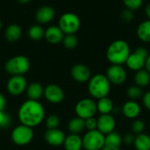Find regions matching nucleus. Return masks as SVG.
<instances>
[{"instance_id":"nucleus-7","label":"nucleus","mask_w":150,"mask_h":150,"mask_svg":"<svg viewBox=\"0 0 150 150\" xmlns=\"http://www.w3.org/2000/svg\"><path fill=\"white\" fill-rule=\"evenodd\" d=\"M148 55L149 52L144 47H138L134 49V52L130 53L126 64L128 69L136 72L140 69H144Z\"/></svg>"},{"instance_id":"nucleus-15","label":"nucleus","mask_w":150,"mask_h":150,"mask_svg":"<svg viewBox=\"0 0 150 150\" xmlns=\"http://www.w3.org/2000/svg\"><path fill=\"white\" fill-rule=\"evenodd\" d=\"M65 134L63 131L58 128L54 129H47L44 134V138L46 142L53 147H59L63 145L65 140Z\"/></svg>"},{"instance_id":"nucleus-12","label":"nucleus","mask_w":150,"mask_h":150,"mask_svg":"<svg viewBox=\"0 0 150 150\" xmlns=\"http://www.w3.org/2000/svg\"><path fill=\"white\" fill-rule=\"evenodd\" d=\"M46 100L51 104H60L64 100V91L57 84L51 83L44 88V96Z\"/></svg>"},{"instance_id":"nucleus-34","label":"nucleus","mask_w":150,"mask_h":150,"mask_svg":"<svg viewBox=\"0 0 150 150\" xmlns=\"http://www.w3.org/2000/svg\"><path fill=\"white\" fill-rule=\"evenodd\" d=\"M11 125V118L8 113L4 111H0V128H6Z\"/></svg>"},{"instance_id":"nucleus-2","label":"nucleus","mask_w":150,"mask_h":150,"mask_svg":"<svg viewBox=\"0 0 150 150\" xmlns=\"http://www.w3.org/2000/svg\"><path fill=\"white\" fill-rule=\"evenodd\" d=\"M131 53L129 44L124 40L112 41L106 50V58L111 64L123 65Z\"/></svg>"},{"instance_id":"nucleus-43","label":"nucleus","mask_w":150,"mask_h":150,"mask_svg":"<svg viewBox=\"0 0 150 150\" xmlns=\"http://www.w3.org/2000/svg\"><path fill=\"white\" fill-rule=\"evenodd\" d=\"M20 4H27L29 2H31L32 0H18Z\"/></svg>"},{"instance_id":"nucleus-16","label":"nucleus","mask_w":150,"mask_h":150,"mask_svg":"<svg viewBox=\"0 0 150 150\" xmlns=\"http://www.w3.org/2000/svg\"><path fill=\"white\" fill-rule=\"evenodd\" d=\"M121 110H122L123 115L126 118L130 119V120H135L140 115L142 109H141V105L136 101L129 100V101H127L123 105Z\"/></svg>"},{"instance_id":"nucleus-19","label":"nucleus","mask_w":150,"mask_h":150,"mask_svg":"<svg viewBox=\"0 0 150 150\" xmlns=\"http://www.w3.org/2000/svg\"><path fill=\"white\" fill-rule=\"evenodd\" d=\"M25 93L28 99L39 101L44 96V87L41 83L38 82H33L27 85Z\"/></svg>"},{"instance_id":"nucleus-21","label":"nucleus","mask_w":150,"mask_h":150,"mask_svg":"<svg viewBox=\"0 0 150 150\" xmlns=\"http://www.w3.org/2000/svg\"><path fill=\"white\" fill-rule=\"evenodd\" d=\"M96 104H97V110L100 114H111L114 109L113 102L108 97H105L100 99H98V102Z\"/></svg>"},{"instance_id":"nucleus-18","label":"nucleus","mask_w":150,"mask_h":150,"mask_svg":"<svg viewBox=\"0 0 150 150\" xmlns=\"http://www.w3.org/2000/svg\"><path fill=\"white\" fill-rule=\"evenodd\" d=\"M45 39L51 44H58L62 41L64 33L59 26L51 25L45 31Z\"/></svg>"},{"instance_id":"nucleus-39","label":"nucleus","mask_w":150,"mask_h":150,"mask_svg":"<svg viewBox=\"0 0 150 150\" xmlns=\"http://www.w3.org/2000/svg\"><path fill=\"white\" fill-rule=\"evenodd\" d=\"M6 106V99L5 97L0 92V111H4Z\"/></svg>"},{"instance_id":"nucleus-38","label":"nucleus","mask_w":150,"mask_h":150,"mask_svg":"<svg viewBox=\"0 0 150 150\" xmlns=\"http://www.w3.org/2000/svg\"><path fill=\"white\" fill-rule=\"evenodd\" d=\"M142 103L145 108L150 112V91L145 92L142 96Z\"/></svg>"},{"instance_id":"nucleus-42","label":"nucleus","mask_w":150,"mask_h":150,"mask_svg":"<svg viewBox=\"0 0 150 150\" xmlns=\"http://www.w3.org/2000/svg\"><path fill=\"white\" fill-rule=\"evenodd\" d=\"M145 12H146V16L148 17V19H150V3L147 4L145 8Z\"/></svg>"},{"instance_id":"nucleus-28","label":"nucleus","mask_w":150,"mask_h":150,"mask_svg":"<svg viewBox=\"0 0 150 150\" xmlns=\"http://www.w3.org/2000/svg\"><path fill=\"white\" fill-rule=\"evenodd\" d=\"M28 35L33 40H40L45 35V31L40 25H33L28 30Z\"/></svg>"},{"instance_id":"nucleus-31","label":"nucleus","mask_w":150,"mask_h":150,"mask_svg":"<svg viewBox=\"0 0 150 150\" xmlns=\"http://www.w3.org/2000/svg\"><path fill=\"white\" fill-rule=\"evenodd\" d=\"M45 124H46L47 129L58 128V127L60 125V118L56 114H51L48 117H47Z\"/></svg>"},{"instance_id":"nucleus-40","label":"nucleus","mask_w":150,"mask_h":150,"mask_svg":"<svg viewBox=\"0 0 150 150\" xmlns=\"http://www.w3.org/2000/svg\"><path fill=\"white\" fill-rule=\"evenodd\" d=\"M102 150H120V147H115V146H110V145H105Z\"/></svg>"},{"instance_id":"nucleus-23","label":"nucleus","mask_w":150,"mask_h":150,"mask_svg":"<svg viewBox=\"0 0 150 150\" xmlns=\"http://www.w3.org/2000/svg\"><path fill=\"white\" fill-rule=\"evenodd\" d=\"M136 34L142 41L150 43V19L142 21L138 25Z\"/></svg>"},{"instance_id":"nucleus-41","label":"nucleus","mask_w":150,"mask_h":150,"mask_svg":"<svg viewBox=\"0 0 150 150\" xmlns=\"http://www.w3.org/2000/svg\"><path fill=\"white\" fill-rule=\"evenodd\" d=\"M145 69H147L150 73V54H149L147 59H146V62H145Z\"/></svg>"},{"instance_id":"nucleus-24","label":"nucleus","mask_w":150,"mask_h":150,"mask_svg":"<svg viewBox=\"0 0 150 150\" xmlns=\"http://www.w3.org/2000/svg\"><path fill=\"white\" fill-rule=\"evenodd\" d=\"M68 129L70 134H79L85 129L84 120L77 116L75 118H72L68 123Z\"/></svg>"},{"instance_id":"nucleus-27","label":"nucleus","mask_w":150,"mask_h":150,"mask_svg":"<svg viewBox=\"0 0 150 150\" xmlns=\"http://www.w3.org/2000/svg\"><path fill=\"white\" fill-rule=\"evenodd\" d=\"M123 142L122 136L118 132H112L106 135H105V145L120 147Z\"/></svg>"},{"instance_id":"nucleus-3","label":"nucleus","mask_w":150,"mask_h":150,"mask_svg":"<svg viewBox=\"0 0 150 150\" xmlns=\"http://www.w3.org/2000/svg\"><path fill=\"white\" fill-rule=\"evenodd\" d=\"M111 84L105 75L97 74L91 76L88 82L89 94L96 99L108 97L111 91Z\"/></svg>"},{"instance_id":"nucleus-5","label":"nucleus","mask_w":150,"mask_h":150,"mask_svg":"<svg viewBox=\"0 0 150 150\" xmlns=\"http://www.w3.org/2000/svg\"><path fill=\"white\" fill-rule=\"evenodd\" d=\"M33 135L34 133L32 127L20 124L11 131V139L15 145L23 147L28 145L33 141Z\"/></svg>"},{"instance_id":"nucleus-8","label":"nucleus","mask_w":150,"mask_h":150,"mask_svg":"<svg viewBox=\"0 0 150 150\" xmlns=\"http://www.w3.org/2000/svg\"><path fill=\"white\" fill-rule=\"evenodd\" d=\"M82 140L85 150H102L105 146V135L97 129L87 131Z\"/></svg>"},{"instance_id":"nucleus-44","label":"nucleus","mask_w":150,"mask_h":150,"mask_svg":"<svg viewBox=\"0 0 150 150\" xmlns=\"http://www.w3.org/2000/svg\"><path fill=\"white\" fill-rule=\"evenodd\" d=\"M2 28V21H1V19H0V29Z\"/></svg>"},{"instance_id":"nucleus-26","label":"nucleus","mask_w":150,"mask_h":150,"mask_svg":"<svg viewBox=\"0 0 150 150\" xmlns=\"http://www.w3.org/2000/svg\"><path fill=\"white\" fill-rule=\"evenodd\" d=\"M134 146L136 150H150V136L144 133L137 134Z\"/></svg>"},{"instance_id":"nucleus-25","label":"nucleus","mask_w":150,"mask_h":150,"mask_svg":"<svg viewBox=\"0 0 150 150\" xmlns=\"http://www.w3.org/2000/svg\"><path fill=\"white\" fill-rule=\"evenodd\" d=\"M134 79L135 85L141 88L147 87L150 83V73L145 69H140L135 72Z\"/></svg>"},{"instance_id":"nucleus-30","label":"nucleus","mask_w":150,"mask_h":150,"mask_svg":"<svg viewBox=\"0 0 150 150\" xmlns=\"http://www.w3.org/2000/svg\"><path fill=\"white\" fill-rule=\"evenodd\" d=\"M63 46L68 49H74L78 44V39L75 34H66L62 41Z\"/></svg>"},{"instance_id":"nucleus-13","label":"nucleus","mask_w":150,"mask_h":150,"mask_svg":"<svg viewBox=\"0 0 150 150\" xmlns=\"http://www.w3.org/2000/svg\"><path fill=\"white\" fill-rule=\"evenodd\" d=\"M97 130L106 135L114 131L116 127V120L112 114H101L97 119Z\"/></svg>"},{"instance_id":"nucleus-17","label":"nucleus","mask_w":150,"mask_h":150,"mask_svg":"<svg viewBox=\"0 0 150 150\" xmlns=\"http://www.w3.org/2000/svg\"><path fill=\"white\" fill-rule=\"evenodd\" d=\"M54 10L51 6L45 5L38 9L35 13V18L40 24H47L53 20V18H54Z\"/></svg>"},{"instance_id":"nucleus-1","label":"nucleus","mask_w":150,"mask_h":150,"mask_svg":"<svg viewBox=\"0 0 150 150\" xmlns=\"http://www.w3.org/2000/svg\"><path fill=\"white\" fill-rule=\"evenodd\" d=\"M18 118L22 125L35 127L41 124L45 119V109L42 104L36 100L27 99L18 111Z\"/></svg>"},{"instance_id":"nucleus-37","label":"nucleus","mask_w":150,"mask_h":150,"mask_svg":"<svg viewBox=\"0 0 150 150\" xmlns=\"http://www.w3.org/2000/svg\"><path fill=\"white\" fill-rule=\"evenodd\" d=\"M134 139H135V136H134L133 134H130V133L126 134L122 137L123 142H124L126 145H134Z\"/></svg>"},{"instance_id":"nucleus-33","label":"nucleus","mask_w":150,"mask_h":150,"mask_svg":"<svg viewBox=\"0 0 150 150\" xmlns=\"http://www.w3.org/2000/svg\"><path fill=\"white\" fill-rule=\"evenodd\" d=\"M123 4L131 11H136L142 6L143 0H123Z\"/></svg>"},{"instance_id":"nucleus-20","label":"nucleus","mask_w":150,"mask_h":150,"mask_svg":"<svg viewBox=\"0 0 150 150\" xmlns=\"http://www.w3.org/2000/svg\"><path fill=\"white\" fill-rule=\"evenodd\" d=\"M63 147L65 150H81L83 149V140L79 134H69L65 137Z\"/></svg>"},{"instance_id":"nucleus-29","label":"nucleus","mask_w":150,"mask_h":150,"mask_svg":"<svg viewBox=\"0 0 150 150\" xmlns=\"http://www.w3.org/2000/svg\"><path fill=\"white\" fill-rule=\"evenodd\" d=\"M127 97L131 99V100H137L141 98H142L143 96V92L141 87L137 86V85H132L130 86L127 90Z\"/></svg>"},{"instance_id":"nucleus-4","label":"nucleus","mask_w":150,"mask_h":150,"mask_svg":"<svg viewBox=\"0 0 150 150\" xmlns=\"http://www.w3.org/2000/svg\"><path fill=\"white\" fill-rule=\"evenodd\" d=\"M30 61L25 55L10 58L4 64V70L11 76H24L30 69Z\"/></svg>"},{"instance_id":"nucleus-32","label":"nucleus","mask_w":150,"mask_h":150,"mask_svg":"<svg viewBox=\"0 0 150 150\" xmlns=\"http://www.w3.org/2000/svg\"><path fill=\"white\" fill-rule=\"evenodd\" d=\"M131 129L133 134H142L144 129H145V123L142 120L140 119H135L134 120L132 125H131Z\"/></svg>"},{"instance_id":"nucleus-35","label":"nucleus","mask_w":150,"mask_h":150,"mask_svg":"<svg viewBox=\"0 0 150 150\" xmlns=\"http://www.w3.org/2000/svg\"><path fill=\"white\" fill-rule=\"evenodd\" d=\"M120 18L121 19L126 22V23H130L134 20V11H131L129 9H125L124 11H121L120 13Z\"/></svg>"},{"instance_id":"nucleus-10","label":"nucleus","mask_w":150,"mask_h":150,"mask_svg":"<svg viewBox=\"0 0 150 150\" xmlns=\"http://www.w3.org/2000/svg\"><path fill=\"white\" fill-rule=\"evenodd\" d=\"M27 87V81L24 76H11L6 83V90L11 96L17 97L24 93Z\"/></svg>"},{"instance_id":"nucleus-9","label":"nucleus","mask_w":150,"mask_h":150,"mask_svg":"<svg viewBox=\"0 0 150 150\" xmlns=\"http://www.w3.org/2000/svg\"><path fill=\"white\" fill-rule=\"evenodd\" d=\"M97 112V104L91 98H83L79 100L75 106L76 116L83 120L94 117Z\"/></svg>"},{"instance_id":"nucleus-14","label":"nucleus","mask_w":150,"mask_h":150,"mask_svg":"<svg viewBox=\"0 0 150 150\" xmlns=\"http://www.w3.org/2000/svg\"><path fill=\"white\" fill-rule=\"evenodd\" d=\"M70 75L72 78L77 83H87L91 77V72L90 69L84 64H76L72 67L70 70Z\"/></svg>"},{"instance_id":"nucleus-6","label":"nucleus","mask_w":150,"mask_h":150,"mask_svg":"<svg viewBox=\"0 0 150 150\" xmlns=\"http://www.w3.org/2000/svg\"><path fill=\"white\" fill-rule=\"evenodd\" d=\"M58 26L65 34H75L81 26V20L76 14L66 12L61 16Z\"/></svg>"},{"instance_id":"nucleus-22","label":"nucleus","mask_w":150,"mask_h":150,"mask_svg":"<svg viewBox=\"0 0 150 150\" xmlns=\"http://www.w3.org/2000/svg\"><path fill=\"white\" fill-rule=\"evenodd\" d=\"M22 34L21 27L18 25L11 24L10 25L4 32V37L9 42H16L19 40Z\"/></svg>"},{"instance_id":"nucleus-11","label":"nucleus","mask_w":150,"mask_h":150,"mask_svg":"<svg viewBox=\"0 0 150 150\" xmlns=\"http://www.w3.org/2000/svg\"><path fill=\"white\" fill-rule=\"evenodd\" d=\"M105 76L111 83L115 85H120L126 82L127 74L122 65L112 64L106 69Z\"/></svg>"},{"instance_id":"nucleus-36","label":"nucleus","mask_w":150,"mask_h":150,"mask_svg":"<svg viewBox=\"0 0 150 150\" xmlns=\"http://www.w3.org/2000/svg\"><path fill=\"white\" fill-rule=\"evenodd\" d=\"M84 122H85V129H87L88 131L97 129L98 122H97V119H95L94 117L84 120Z\"/></svg>"}]
</instances>
